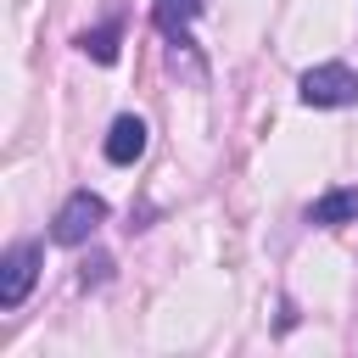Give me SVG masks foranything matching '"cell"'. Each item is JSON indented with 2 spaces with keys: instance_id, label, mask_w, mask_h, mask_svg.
I'll return each instance as SVG.
<instances>
[{
  "instance_id": "obj_2",
  "label": "cell",
  "mask_w": 358,
  "mask_h": 358,
  "mask_svg": "<svg viewBox=\"0 0 358 358\" xmlns=\"http://www.w3.org/2000/svg\"><path fill=\"white\" fill-rule=\"evenodd\" d=\"M101 224H106V201H101L95 190H73V196L56 207V218H50V241H56V246H84Z\"/></svg>"
},
{
  "instance_id": "obj_3",
  "label": "cell",
  "mask_w": 358,
  "mask_h": 358,
  "mask_svg": "<svg viewBox=\"0 0 358 358\" xmlns=\"http://www.w3.org/2000/svg\"><path fill=\"white\" fill-rule=\"evenodd\" d=\"M39 246L34 241H17L11 252H6V263H0V308L11 313V308H22L28 302V291H34V280H39Z\"/></svg>"
},
{
  "instance_id": "obj_4",
  "label": "cell",
  "mask_w": 358,
  "mask_h": 358,
  "mask_svg": "<svg viewBox=\"0 0 358 358\" xmlns=\"http://www.w3.org/2000/svg\"><path fill=\"white\" fill-rule=\"evenodd\" d=\"M145 134H151V129H145L134 112L112 117V129H106V145H101V151H106V162H117V168L140 162V157H145Z\"/></svg>"
},
{
  "instance_id": "obj_6",
  "label": "cell",
  "mask_w": 358,
  "mask_h": 358,
  "mask_svg": "<svg viewBox=\"0 0 358 358\" xmlns=\"http://www.w3.org/2000/svg\"><path fill=\"white\" fill-rule=\"evenodd\" d=\"M308 224H319V229L358 224V190H324V196L308 207Z\"/></svg>"
},
{
  "instance_id": "obj_7",
  "label": "cell",
  "mask_w": 358,
  "mask_h": 358,
  "mask_svg": "<svg viewBox=\"0 0 358 358\" xmlns=\"http://www.w3.org/2000/svg\"><path fill=\"white\" fill-rule=\"evenodd\" d=\"M78 50H84L90 62L112 67V62H117V22H106V28H90V34H78Z\"/></svg>"
},
{
  "instance_id": "obj_1",
  "label": "cell",
  "mask_w": 358,
  "mask_h": 358,
  "mask_svg": "<svg viewBox=\"0 0 358 358\" xmlns=\"http://www.w3.org/2000/svg\"><path fill=\"white\" fill-rule=\"evenodd\" d=\"M296 95H302V106H319V112L358 106V73L347 62H319L296 78Z\"/></svg>"
},
{
  "instance_id": "obj_5",
  "label": "cell",
  "mask_w": 358,
  "mask_h": 358,
  "mask_svg": "<svg viewBox=\"0 0 358 358\" xmlns=\"http://www.w3.org/2000/svg\"><path fill=\"white\" fill-rule=\"evenodd\" d=\"M201 17V0H151V22L179 45V50H190V22Z\"/></svg>"
}]
</instances>
